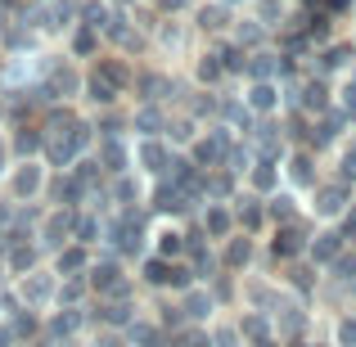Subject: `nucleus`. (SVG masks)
I'll list each match as a JSON object with an SVG mask.
<instances>
[{"label":"nucleus","mask_w":356,"mask_h":347,"mask_svg":"<svg viewBox=\"0 0 356 347\" xmlns=\"http://www.w3.org/2000/svg\"><path fill=\"white\" fill-rule=\"evenodd\" d=\"M257 347H270V343H257Z\"/></svg>","instance_id":"nucleus-2"},{"label":"nucleus","mask_w":356,"mask_h":347,"mask_svg":"<svg viewBox=\"0 0 356 347\" xmlns=\"http://www.w3.org/2000/svg\"><path fill=\"white\" fill-rule=\"evenodd\" d=\"M339 339H343V343H356V325H352V321H343V330H339Z\"/></svg>","instance_id":"nucleus-1"}]
</instances>
